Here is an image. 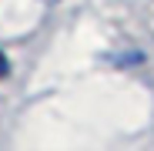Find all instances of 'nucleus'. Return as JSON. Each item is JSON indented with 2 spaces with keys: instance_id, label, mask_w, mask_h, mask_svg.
<instances>
[{
  "instance_id": "obj_1",
  "label": "nucleus",
  "mask_w": 154,
  "mask_h": 151,
  "mask_svg": "<svg viewBox=\"0 0 154 151\" xmlns=\"http://www.w3.org/2000/svg\"><path fill=\"white\" fill-rule=\"evenodd\" d=\"M4 74H7V57L0 54V77H4Z\"/></svg>"
}]
</instances>
